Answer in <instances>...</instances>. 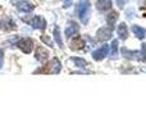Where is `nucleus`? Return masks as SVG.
<instances>
[{
  "label": "nucleus",
  "instance_id": "f257e3e1",
  "mask_svg": "<svg viewBox=\"0 0 146 128\" xmlns=\"http://www.w3.org/2000/svg\"><path fill=\"white\" fill-rule=\"evenodd\" d=\"M76 13L78 14V18L82 23H87L88 15H90V3L88 0H80L76 7Z\"/></svg>",
  "mask_w": 146,
  "mask_h": 128
},
{
  "label": "nucleus",
  "instance_id": "f03ea898",
  "mask_svg": "<svg viewBox=\"0 0 146 128\" xmlns=\"http://www.w3.org/2000/svg\"><path fill=\"white\" fill-rule=\"evenodd\" d=\"M109 50H110V46L105 44V45L100 46L99 49H96L95 51H92V58L95 59V60H103L105 56H108Z\"/></svg>",
  "mask_w": 146,
  "mask_h": 128
},
{
  "label": "nucleus",
  "instance_id": "7ed1b4c3",
  "mask_svg": "<svg viewBox=\"0 0 146 128\" xmlns=\"http://www.w3.org/2000/svg\"><path fill=\"white\" fill-rule=\"evenodd\" d=\"M111 35H113V30H111L110 26H109V27H101V28H99L98 33H96V36H98V40H100V41L109 40V38L111 37Z\"/></svg>",
  "mask_w": 146,
  "mask_h": 128
},
{
  "label": "nucleus",
  "instance_id": "20e7f679",
  "mask_svg": "<svg viewBox=\"0 0 146 128\" xmlns=\"http://www.w3.org/2000/svg\"><path fill=\"white\" fill-rule=\"evenodd\" d=\"M17 45H18V48H19L21 50H22L23 53H26V54L31 53L32 49H33V42H32L31 38H22Z\"/></svg>",
  "mask_w": 146,
  "mask_h": 128
},
{
  "label": "nucleus",
  "instance_id": "39448f33",
  "mask_svg": "<svg viewBox=\"0 0 146 128\" xmlns=\"http://www.w3.org/2000/svg\"><path fill=\"white\" fill-rule=\"evenodd\" d=\"M28 23H30L33 28H37V30H44V28L46 27V21L42 17H40V15H35L32 19L28 21Z\"/></svg>",
  "mask_w": 146,
  "mask_h": 128
},
{
  "label": "nucleus",
  "instance_id": "423d86ee",
  "mask_svg": "<svg viewBox=\"0 0 146 128\" xmlns=\"http://www.w3.org/2000/svg\"><path fill=\"white\" fill-rule=\"evenodd\" d=\"M121 53L124 58L127 59H141V54L139 51H132V50H128L127 48H122L121 49Z\"/></svg>",
  "mask_w": 146,
  "mask_h": 128
},
{
  "label": "nucleus",
  "instance_id": "0eeeda50",
  "mask_svg": "<svg viewBox=\"0 0 146 128\" xmlns=\"http://www.w3.org/2000/svg\"><path fill=\"white\" fill-rule=\"evenodd\" d=\"M60 68H62L60 62H59L58 59H53V60L48 64V69H46V72H49V73H59L60 72Z\"/></svg>",
  "mask_w": 146,
  "mask_h": 128
},
{
  "label": "nucleus",
  "instance_id": "6e6552de",
  "mask_svg": "<svg viewBox=\"0 0 146 128\" xmlns=\"http://www.w3.org/2000/svg\"><path fill=\"white\" fill-rule=\"evenodd\" d=\"M78 30H80V27H78V25L76 22H69L68 26L66 27V36L67 37H72V36H74L76 33L78 32Z\"/></svg>",
  "mask_w": 146,
  "mask_h": 128
},
{
  "label": "nucleus",
  "instance_id": "1a4fd4ad",
  "mask_svg": "<svg viewBox=\"0 0 146 128\" xmlns=\"http://www.w3.org/2000/svg\"><path fill=\"white\" fill-rule=\"evenodd\" d=\"M111 5H113L111 4V0H98L96 1V8L100 12H105V10L110 9Z\"/></svg>",
  "mask_w": 146,
  "mask_h": 128
},
{
  "label": "nucleus",
  "instance_id": "9d476101",
  "mask_svg": "<svg viewBox=\"0 0 146 128\" xmlns=\"http://www.w3.org/2000/svg\"><path fill=\"white\" fill-rule=\"evenodd\" d=\"M17 8H18V10H19V12H23V13H30V12H32V10H33L35 5H32L31 3L21 1V3H18Z\"/></svg>",
  "mask_w": 146,
  "mask_h": 128
},
{
  "label": "nucleus",
  "instance_id": "9b49d317",
  "mask_svg": "<svg viewBox=\"0 0 146 128\" xmlns=\"http://www.w3.org/2000/svg\"><path fill=\"white\" fill-rule=\"evenodd\" d=\"M117 33H118V36H119L121 40H126V38L128 37V28H127L126 23H121V25L118 26Z\"/></svg>",
  "mask_w": 146,
  "mask_h": 128
},
{
  "label": "nucleus",
  "instance_id": "f8f14e48",
  "mask_svg": "<svg viewBox=\"0 0 146 128\" xmlns=\"http://www.w3.org/2000/svg\"><path fill=\"white\" fill-rule=\"evenodd\" d=\"M35 56H36V59L37 60H40V62H45L46 59H48V56H49V53L46 51V49H44V48H37L36 49V54H35Z\"/></svg>",
  "mask_w": 146,
  "mask_h": 128
},
{
  "label": "nucleus",
  "instance_id": "ddd939ff",
  "mask_svg": "<svg viewBox=\"0 0 146 128\" xmlns=\"http://www.w3.org/2000/svg\"><path fill=\"white\" fill-rule=\"evenodd\" d=\"M132 32H133L135 36H136L137 38H140V40H142V38H144L145 36H146L145 28H142L141 26H137V25L132 26Z\"/></svg>",
  "mask_w": 146,
  "mask_h": 128
},
{
  "label": "nucleus",
  "instance_id": "4468645a",
  "mask_svg": "<svg viewBox=\"0 0 146 128\" xmlns=\"http://www.w3.org/2000/svg\"><path fill=\"white\" fill-rule=\"evenodd\" d=\"M117 19H118V13L117 12H110L106 15V22H108V25L110 26V27H113V26L115 25Z\"/></svg>",
  "mask_w": 146,
  "mask_h": 128
},
{
  "label": "nucleus",
  "instance_id": "2eb2a0df",
  "mask_svg": "<svg viewBox=\"0 0 146 128\" xmlns=\"http://www.w3.org/2000/svg\"><path fill=\"white\" fill-rule=\"evenodd\" d=\"M54 38H55V41L58 42V45L60 46V48H63V41H62V37H60V30H59L58 27L54 30Z\"/></svg>",
  "mask_w": 146,
  "mask_h": 128
},
{
  "label": "nucleus",
  "instance_id": "dca6fc26",
  "mask_svg": "<svg viewBox=\"0 0 146 128\" xmlns=\"http://www.w3.org/2000/svg\"><path fill=\"white\" fill-rule=\"evenodd\" d=\"M71 60H72L76 65H77L78 68H85L86 65H87V63H86V60H83V59H81V58H72Z\"/></svg>",
  "mask_w": 146,
  "mask_h": 128
},
{
  "label": "nucleus",
  "instance_id": "f3484780",
  "mask_svg": "<svg viewBox=\"0 0 146 128\" xmlns=\"http://www.w3.org/2000/svg\"><path fill=\"white\" fill-rule=\"evenodd\" d=\"M118 40H113V42H111V58H115L117 54H118Z\"/></svg>",
  "mask_w": 146,
  "mask_h": 128
},
{
  "label": "nucleus",
  "instance_id": "a211bd4d",
  "mask_svg": "<svg viewBox=\"0 0 146 128\" xmlns=\"http://www.w3.org/2000/svg\"><path fill=\"white\" fill-rule=\"evenodd\" d=\"M82 46H85V42H83L82 38H76L74 41L72 42V49H81Z\"/></svg>",
  "mask_w": 146,
  "mask_h": 128
},
{
  "label": "nucleus",
  "instance_id": "6ab92c4d",
  "mask_svg": "<svg viewBox=\"0 0 146 128\" xmlns=\"http://www.w3.org/2000/svg\"><path fill=\"white\" fill-rule=\"evenodd\" d=\"M140 54H141L142 60L146 62V44H142L141 45V51H140Z\"/></svg>",
  "mask_w": 146,
  "mask_h": 128
},
{
  "label": "nucleus",
  "instance_id": "aec40b11",
  "mask_svg": "<svg viewBox=\"0 0 146 128\" xmlns=\"http://www.w3.org/2000/svg\"><path fill=\"white\" fill-rule=\"evenodd\" d=\"M41 40H42L45 44H48L49 46H51V45H53V42H51V40L48 37V36H42V37H41Z\"/></svg>",
  "mask_w": 146,
  "mask_h": 128
},
{
  "label": "nucleus",
  "instance_id": "412c9836",
  "mask_svg": "<svg viewBox=\"0 0 146 128\" xmlns=\"http://www.w3.org/2000/svg\"><path fill=\"white\" fill-rule=\"evenodd\" d=\"M3 63H4V51L0 49V69L3 67Z\"/></svg>",
  "mask_w": 146,
  "mask_h": 128
},
{
  "label": "nucleus",
  "instance_id": "4be33fe9",
  "mask_svg": "<svg viewBox=\"0 0 146 128\" xmlns=\"http://www.w3.org/2000/svg\"><path fill=\"white\" fill-rule=\"evenodd\" d=\"M71 4H72V0H68V1H66V4H64V8L71 7Z\"/></svg>",
  "mask_w": 146,
  "mask_h": 128
}]
</instances>
